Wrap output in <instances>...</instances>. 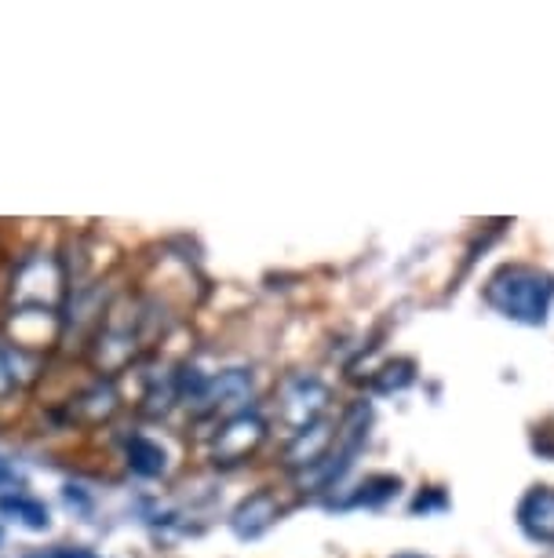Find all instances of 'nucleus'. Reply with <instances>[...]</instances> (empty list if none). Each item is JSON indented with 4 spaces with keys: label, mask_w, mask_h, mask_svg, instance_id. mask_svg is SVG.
Returning a JSON list of instances; mask_svg holds the SVG:
<instances>
[{
    "label": "nucleus",
    "mask_w": 554,
    "mask_h": 558,
    "mask_svg": "<svg viewBox=\"0 0 554 558\" xmlns=\"http://www.w3.org/2000/svg\"><path fill=\"white\" fill-rule=\"evenodd\" d=\"M485 303L507 322L518 325H543L554 303V274L526 263L500 267L485 286Z\"/></svg>",
    "instance_id": "obj_1"
},
{
    "label": "nucleus",
    "mask_w": 554,
    "mask_h": 558,
    "mask_svg": "<svg viewBox=\"0 0 554 558\" xmlns=\"http://www.w3.org/2000/svg\"><path fill=\"white\" fill-rule=\"evenodd\" d=\"M329 409V387L318 380V376H292V380L281 387V424L292 427V435L307 430L325 416Z\"/></svg>",
    "instance_id": "obj_2"
},
{
    "label": "nucleus",
    "mask_w": 554,
    "mask_h": 558,
    "mask_svg": "<svg viewBox=\"0 0 554 558\" xmlns=\"http://www.w3.org/2000/svg\"><path fill=\"white\" fill-rule=\"evenodd\" d=\"M263 438H267V424L259 413H248L245 409V413H237V416H226L223 427H219L212 438V460L223 463V468L245 463L248 457H256Z\"/></svg>",
    "instance_id": "obj_3"
},
{
    "label": "nucleus",
    "mask_w": 554,
    "mask_h": 558,
    "mask_svg": "<svg viewBox=\"0 0 554 558\" xmlns=\"http://www.w3.org/2000/svg\"><path fill=\"white\" fill-rule=\"evenodd\" d=\"M253 395V373H245V368H226V373H219L216 380H201V387L190 395V402L201 409V413H245V409H237L245 402V398Z\"/></svg>",
    "instance_id": "obj_4"
},
{
    "label": "nucleus",
    "mask_w": 554,
    "mask_h": 558,
    "mask_svg": "<svg viewBox=\"0 0 554 558\" xmlns=\"http://www.w3.org/2000/svg\"><path fill=\"white\" fill-rule=\"evenodd\" d=\"M281 519V504L270 489H256L253 497H245L230 514V530H234L242 541H256L263 536L270 525Z\"/></svg>",
    "instance_id": "obj_5"
},
{
    "label": "nucleus",
    "mask_w": 554,
    "mask_h": 558,
    "mask_svg": "<svg viewBox=\"0 0 554 558\" xmlns=\"http://www.w3.org/2000/svg\"><path fill=\"white\" fill-rule=\"evenodd\" d=\"M518 525L529 541L554 544V489L547 486L529 489L518 504Z\"/></svg>",
    "instance_id": "obj_6"
},
{
    "label": "nucleus",
    "mask_w": 554,
    "mask_h": 558,
    "mask_svg": "<svg viewBox=\"0 0 554 558\" xmlns=\"http://www.w3.org/2000/svg\"><path fill=\"white\" fill-rule=\"evenodd\" d=\"M329 446H332V424L329 420H318L313 427L299 430L296 438H292V446L285 452V463L296 471H307L313 463H321L329 457Z\"/></svg>",
    "instance_id": "obj_7"
},
{
    "label": "nucleus",
    "mask_w": 554,
    "mask_h": 558,
    "mask_svg": "<svg viewBox=\"0 0 554 558\" xmlns=\"http://www.w3.org/2000/svg\"><path fill=\"white\" fill-rule=\"evenodd\" d=\"M0 514L12 519L15 525H23L29 533H48L51 530V511L40 504L37 497H26V493H4L0 497Z\"/></svg>",
    "instance_id": "obj_8"
},
{
    "label": "nucleus",
    "mask_w": 554,
    "mask_h": 558,
    "mask_svg": "<svg viewBox=\"0 0 554 558\" xmlns=\"http://www.w3.org/2000/svg\"><path fill=\"white\" fill-rule=\"evenodd\" d=\"M124 457H128V468L139 478H161L164 471H169V452H164L161 441H153L146 435H135L124 441Z\"/></svg>",
    "instance_id": "obj_9"
},
{
    "label": "nucleus",
    "mask_w": 554,
    "mask_h": 558,
    "mask_svg": "<svg viewBox=\"0 0 554 558\" xmlns=\"http://www.w3.org/2000/svg\"><path fill=\"white\" fill-rule=\"evenodd\" d=\"M398 489H402L398 475H372V478H365L358 489H354L347 508H380V504L398 497Z\"/></svg>",
    "instance_id": "obj_10"
},
{
    "label": "nucleus",
    "mask_w": 554,
    "mask_h": 558,
    "mask_svg": "<svg viewBox=\"0 0 554 558\" xmlns=\"http://www.w3.org/2000/svg\"><path fill=\"white\" fill-rule=\"evenodd\" d=\"M413 380H416V365L409 357H398V362H386L380 373H376V391L394 395V391H405Z\"/></svg>",
    "instance_id": "obj_11"
},
{
    "label": "nucleus",
    "mask_w": 554,
    "mask_h": 558,
    "mask_svg": "<svg viewBox=\"0 0 554 558\" xmlns=\"http://www.w3.org/2000/svg\"><path fill=\"white\" fill-rule=\"evenodd\" d=\"M12 380H15L12 365H8V357L0 354V391H8V387H12Z\"/></svg>",
    "instance_id": "obj_12"
},
{
    "label": "nucleus",
    "mask_w": 554,
    "mask_h": 558,
    "mask_svg": "<svg viewBox=\"0 0 554 558\" xmlns=\"http://www.w3.org/2000/svg\"><path fill=\"white\" fill-rule=\"evenodd\" d=\"M51 558H96V555H91V551H81V547H73V551H70V547H62V551H56Z\"/></svg>",
    "instance_id": "obj_13"
},
{
    "label": "nucleus",
    "mask_w": 554,
    "mask_h": 558,
    "mask_svg": "<svg viewBox=\"0 0 554 558\" xmlns=\"http://www.w3.org/2000/svg\"><path fill=\"white\" fill-rule=\"evenodd\" d=\"M398 558H420V555H398Z\"/></svg>",
    "instance_id": "obj_14"
}]
</instances>
